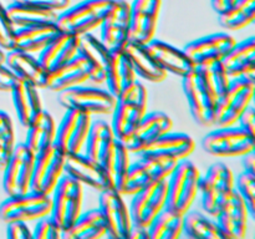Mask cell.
<instances>
[{"label": "cell", "mask_w": 255, "mask_h": 239, "mask_svg": "<svg viewBox=\"0 0 255 239\" xmlns=\"http://www.w3.org/2000/svg\"><path fill=\"white\" fill-rule=\"evenodd\" d=\"M182 87L194 121L201 126H213L217 95L212 79L211 66H196L182 77Z\"/></svg>", "instance_id": "cell-1"}, {"label": "cell", "mask_w": 255, "mask_h": 239, "mask_svg": "<svg viewBox=\"0 0 255 239\" xmlns=\"http://www.w3.org/2000/svg\"><path fill=\"white\" fill-rule=\"evenodd\" d=\"M148 92L138 80L127 87L116 97V105L112 111L111 128L115 137L125 142L147 114Z\"/></svg>", "instance_id": "cell-2"}, {"label": "cell", "mask_w": 255, "mask_h": 239, "mask_svg": "<svg viewBox=\"0 0 255 239\" xmlns=\"http://www.w3.org/2000/svg\"><path fill=\"white\" fill-rule=\"evenodd\" d=\"M199 178L201 172L193 162L187 158L177 162L167 178V208L184 216L198 194Z\"/></svg>", "instance_id": "cell-3"}, {"label": "cell", "mask_w": 255, "mask_h": 239, "mask_svg": "<svg viewBox=\"0 0 255 239\" xmlns=\"http://www.w3.org/2000/svg\"><path fill=\"white\" fill-rule=\"evenodd\" d=\"M234 181L233 172L223 162L213 163L206 176H201L198 193H201L202 207L208 216L214 218L222 207L229 201L236 191Z\"/></svg>", "instance_id": "cell-4"}, {"label": "cell", "mask_w": 255, "mask_h": 239, "mask_svg": "<svg viewBox=\"0 0 255 239\" xmlns=\"http://www.w3.org/2000/svg\"><path fill=\"white\" fill-rule=\"evenodd\" d=\"M112 0H84L59 14L56 25L60 31L85 35L99 29L109 12Z\"/></svg>", "instance_id": "cell-5"}, {"label": "cell", "mask_w": 255, "mask_h": 239, "mask_svg": "<svg viewBox=\"0 0 255 239\" xmlns=\"http://www.w3.org/2000/svg\"><path fill=\"white\" fill-rule=\"evenodd\" d=\"M255 81L248 79H232L228 89L217 100L214 124L218 127L236 126L242 112L254 99Z\"/></svg>", "instance_id": "cell-6"}, {"label": "cell", "mask_w": 255, "mask_h": 239, "mask_svg": "<svg viewBox=\"0 0 255 239\" xmlns=\"http://www.w3.org/2000/svg\"><path fill=\"white\" fill-rule=\"evenodd\" d=\"M51 196L50 217L62 228L69 229L75 223L82 209V184L71 177L64 176L57 182Z\"/></svg>", "instance_id": "cell-7"}, {"label": "cell", "mask_w": 255, "mask_h": 239, "mask_svg": "<svg viewBox=\"0 0 255 239\" xmlns=\"http://www.w3.org/2000/svg\"><path fill=\"white\" fill-rule=\"evenodd\" d=\"M59 104L66 110L74 109L92 115L112 114L116 105V97L109 91L94 86L70 87L57 92Z\"/></svg>", "instance_id": "cell-8"}, {"label": "cell", "mask_w": 255, "mask_h": 239, "mask_svg": "<svg viewBox=\"0 0 255 239\" xmlns=\"http://www.w3.org/2000/svg\"><path fill=\"white\" fill-rule=\"evenodd\" d=\"M255 136L241 127H218L202 139V147L207 153L219 158L242 157L254 151Z\"/></svg>", "instance_id": "cell-9"}, {"label": "cell", "mask_w": 255, "mask_h": 239, "mask_svg": "<svg viewBox=\"0 0 255 239\" xmlns=\"http://www.w3.org/2000/svg\"><path fill=\"white\" fill-rule=\"evenodd\" d=\"M51 212V196L29 191L26 193L7 196L0 204V219L4 223L37 221Z\"/></svg>", "instance_id": "cell-10"}, {"label": "cell", "mask_w": 255, "mask_h": 239, "mask_svg": "<svg viewBox=\"0 0 255 239\" xmlns=\"http://www.w3.org/2000/svg\"><path fill=\"white\" fill-rule=\"evenodd\" d=\"M91 123L90 114L74 109L66 110L59 127H56L54 146L65 154L80 153L85 148Z\"/></svg>", "instance_id": "cell-11"}, {"label": "cell", "mask_w": 255, "mask_h": 239, "mask_svg": "<svg viewBox=\"0 0 255 239\" xmlns=\"http://www.w3.org/2000/svg\"><path fill=\"white\" fill-rule=\"evenodd\" d=\"M64 174L99 193L115 188L112 173L82 152L65 154Z\"/></svg>", "instance_id": "cell-12"}, {"label": "cell", "mask_w": 255, "mask_h": 239, "mask_svg": "<svg viewBox=\"0 0 255 239\" xmlns=\"http://www.w3.org/2000/svg\"><path fill=\"white\" fill-rule=\"evenodd\" d=\"M65 153L54 146L44 147L35 153L30 191L51 194L57 182L64 176Z\"/></svg>", "instance_id": "cell-13"}, {"label": "cell", "mask_w": 255, "mask_h": 239, "mask_svg": "<svg viewBox=\"0 0 255 239\" xmlns=\"http://www.w3.org/2000/svg\"><path fill=\"white\" fill-rule=\"evenodd\" d=\"M35 153L26 143L15 144L14 151L2 169V188L7 196L26 193L30 191Z\"/></svg>", "instance_id": "cell-14"}, {"label": "cell", "mask_w": 255, "mask_h": 239, "mask_svg": "<svg viewBox=\"0 0 255 239\" xmlns=\"http://www.w3.org/2000/svg\"><path fill=\"white\" fill-rule=\"evenodd\" d=\"M99 29L100 40L109 51H124L129 44V2L112 0Z\"/></svg>", "instance_id": "cell-15"}, {"label": "cell", "mask_w": 255, "mask_h": 239, "mask_svg": "<svg viewBox=\"0 0 255 239\" xmlns=\"http://www.w3.org/2000/svg\"><path fill=\"white\" fill-rule=\"evenodd\" d=\"M99 204L106 224V237L112 239H128L132 219L122 194L116 188L100 192Z\"/></svg>", "instance_id": "cell-16"}, {"label": "cell", "mask_w": 255, "mask_h": 239, "mask_svg": "<svg viewBox=\"0 0 255 239\" xmlns=\"http://www.w3.org/2000/svg\"><path fill=\"white\" fill-rule=\"evenodd\" d=\"M162 0H133L129 4V44L147 45L154 39Z\"/></svg>", "instance_id": "cell-17"}, {"label": "cell", "mask_w": 255, "mask_h": 239, "mask_svg": "<svg viewBox=\"0 0 255 239\" xmlns=\"http://www.w3.org/2000/svg\"><path fill=\"white\" fill-rule=\"evenodd\" d=\"M167 179L153 182L137 193L132 194L129 203L132 224L148 227L152 219L166 207Z\"/></svg>", "instance_id": "cell-18"}, {"label": "cell", "mask_w": 255, "mask_h": 239, "mask_svg": "<svg viewBox=\"0 0 255 239\" xmlns=\"http://www.w3.org/2000/svg\"><path fill=\"white\" fill-rule=\"evenodd\" d=\"M237 40L227 32H216L188 42L183 51L196 66H212L221 61Z\"/></svg>", "instance_id": "cell-19"}, {"label": "cell", "mask_w": 255, "mask_h": 239, "mask_svg": "<svg viewBox=\"0 0 255 239\" xmlns=\"http://www.w3.org/2000/svg\"><path fill=\"white\" fill-rule=\"evenodd\" d=\"M173 127L171 117L161 111L148 112L133 129L131 136L124 142L129 153L138 154L148 148L156 139L169 132Z\"/></svg>", "instance_id": "cell-20"}, {"label": "cell", "mask_w": 255, "mask_h": 239, "mask_svg": "<svg viewBox=\"0 0 255 239\" xmlns=\"http://www.w3.org/2000/svg\"><path fill=\"white\" fill-rule=\"evenodd\" d=\"M116 137L111 124L104 120H92L91 128L85 144V154L112 173Z\"/></svg>", "instance_id": "cell-21"}, {"label": "cell", "mask_w": 255, "mask_h": 239, "mask_svg": "<svg viewBox=\"0 0 255 239\" xmlns=\"http://www.w3.org/2000/svg\"><path fill=\"white\" fill-rule=\"evenodd\" d=\"M5 65L17 80L27 82L36 89H49L50 72L32 54L9 50L5 54Z\"/></svg>", "instance_id": "cell-22"}, {"label": "cell", "mask_w": 255, "mask_h": 239, "mask_svg": "<svg viewBox=\"0 0 255 239\" xmlns=\"http://www.w3.org/2000/svg\"><path fill=\"white\" fill-rule=\"evenodd\" d=\"M249 213L242 197L234 191L229 201L214 217L223 239H243L248 231Z\"/></svg>", "instance_id": "cell-23"}, {"label": "cell", "mask_w": 255, "mask_h": 239, "mask_svg": "<svg viewBox=\"0 0 255 239\" xmlns=\"http://www.w3.org/2000/svg\"><path fill=\"white\" fill-rule=\"evenodd\" d=\"M144 47L151 54L157 65L167 74L171 72L177 76L183 77L193 71L196 67V65L183 51V49H178L163 40L153 39L148 44L144 45Z\"/></svg>", "instance_id": "cell-24"}, {"label": "cell", "mask_w": 255, "mask_h": 239, "mask_svg": "<svg viewBox=\"0 0 255 239\" xmlns=\"http://www.w3.org/2000/svg\"><path fill=\"white\" fill-rule=\"evenodd\" d=\"M80 44H81L80 35L59 31L45 46V49L39 52L37 60L50 72L77 56Z\"/></svg>", "instance_id": "cell-25"}, {"label": "cell", "mask_w": 255, "mask_h": 239, "mask_svg": "<svg viewBox=\"0 0 255 239\" xmlns=\"http://www.w3.org/2000/svg\"><path fill=\"white\" fill-rule=\"evenodd\" d=\"M232 79H248L255 81V39L253 36L236 42L221 60Z\"/></svg>", "instance_id": "cell-26"}, {"label": "cell", "mask_w": 255, "mask_h": 239, "mask_svg": "<svg viewBox=\"0 0 255 239\" xmlns=\"http://www.w3.org/2000/svg\"><path fill=\"white\" fill-rule=\"evenodd\" d=\"M136 72L133 71V67L125 51H110L105 65V82L107 90L117 97L124 90L136 82Z\"/></svg>", "instance_id": "cell-27"}, {"label": "cell", "mask_w": 255, "mask_h": 239, "mask_svg": "<svg viewBox=\"0 0 255 239\" xmlns=\"http://www.w3.org/2000/svg\"><path fill=\"white\" fill-rule=\"evenodd\" d=\"M59 31L56 22H44L20 27L15 30L12 49L32 55L39 54Z\"/></svg>", "instance_id": "cell-28"}, {"label": "cell", "mask_w": 255, "mask_h": 239, "mask_svg": "<svg viewBox=\"0 0 255 239\" xmlns=\"http://www.w3.org/2000/svg\"><path fill=\"white\" fill-rule=\"evenodd\" d=\"M90 81V71L86 61L81 55H77L70 61L50 71L49 90L60 92L74 86L85 85Z\"/></svg>", "instance_id": "cell-29"}, {"label": "cell", "mask_w": 255, "mask_h": 239, "mask_svg": "<svg viewBox=\"0 0 255 239\" xmlns=\"http://www.w3.org/2000/svg\"><path fill=\"white\" fill-rule=\"evenodd\" d=\"M79 54L84 57L89 67L90 81L96 85L104 84L105 65H106L110 51L102 44L100 37H96L92 32L81 35Z\"/></svg>", "instance_id": "cell-30"}, {"label": "cell", "mask_w": 255, "mask_h": 239, "mask_svg": "<svg viewBox=\"0 0 255 239\" xmlns=\"http://www.w3.org/2000/svg\"><path fill=\"white\" fill-rule=\"evenodd\" d=\"M144 151L164 157V158L181 161V159L188 158L194 151V141L189 134L169 131L156 139Z\"/></svg>", "instance_id": "cell-31"}, {"label": "cell", "mask_w": 255, "mask_h": 239, "mask_svg": "<svg viewBox=\"0 0 255 239\" xmlns=\"http://www.w3.org/2000/svg\"><path fill=\"white\" fill-rule=\"evenodd\" d=\"M12 102L16 110L17 119L24 127L29 126L35 115L42 110L37 89L21 80H15L11 90Z\"/></svg>", "instance_id": "cell-32"}, {"label": "cell", "mask_w": 255, "mask_h": 239, "mask_svg": "<svg viewBox=\"0 0 255 239\" xmlns=\"http://www.w3.org/2000/svg\"><path fill=\"white\" fill-rule=\"evenodd\" d=\"M106 237V224L99 208L81 213L69 229L62 232V239H99Z\"/></svg>", "instance_id": "cell-33"}, {"label": "cell", "mask_w": 255, "mask_h": 239, "mask_svg": "<svg viewBox=\"0 0 255 239\" xmlns=\"http://www.w3.org/2000/svg\"><path fill=\"white\" fill-rule=\"evenodd\" d=\"M26 128L27 134L25 143L34 153L54 143L56 124H55L54 117L45 110H40L35 115Z\"/></svg>", "instance_id": "cell-34"}, {"label": "cell", "mask_w": 255, "mask_h": 239, "mask_svg": "<svg viewBox=\"0 0 255 239\" xmlns=\"http://www.w3.org/2000/svg\"><path fill=\"white\" fill-rule=\"evenodd\" d=\"M124 51L128 57L137 76L149 82H156V84L166 79L167 72L157 65L144 45L128 44Z\"/></svg>", "instance_id": "cell-35"}, {"label": "cell", "mask_w": 255, "mask_h": 239, "mask_svg": "<svg viewBox=\"0 0 255 239\" xmlns=\"http://www.w3.org/2000/svg\"><path fill=\"white\" fill-rule=\"evenodd\" d=\"M6 11L15 30L30 26V25L56 22L57 16H59L57 11L41 9V7L22 1H14L12 4H10L6 7Z\"/></svg>", "instance_id": "cell-36"}, {"label": "cell", "mask_w": 255, "mask_h": 239, "mask_svg": "<svg viewBox=\"0 0 255 239\" xmlns=\"http://www.w3.org/2000/svg\"><path fill=\"white\" fill-rule=\"evenodd\" d=\"M149 239H177L183 233V216L164 207L147 227Z\"/></svg>", "instance_id": "cell-37"}, {"label": "cell", "mask_w": 255, "mask_h": 239, "mask_svg": "<svg viewBox=\"0 0 255 239\" xmlns=\"http://www.w3.org/2000/svg\"><path fill=\"white\" fill-rule=\"evenodd\" d=\"M255 17V0H236L229 7L218 12V21L227 30H242Z\"/></svg>", "instance_id": "cell-38"}, {"label": "cell", "mask_w": 255, "mask_h": 239, "mask_svg": "<svg viewBox=\"0 0 255 239\" xmlns=\"http://www.w3.org/2000/svg\"><path fill=\"white\" fill-rule=\"evenodd\" d=\"M183 233L188 238L223 239L218 224L214 219L201 212L191 209L183 216Z\"/></svg>", "instance_id": "cell-39"}, {"label": "cell", "mask_w": 255, "mask_h": 239, "mask_svg": "<svg viewBox=\"0 0 255 239\" xmlns=\"http://www.w3.org/2000/svg\"><path fill=\"white\" fill-rule=\"evenodd\" d=\"M15 132L11 119L0 110V171L6 166L15 147Z\"/></svg>", "instance_id": "cell-40"}, {"label": "cell", "mask_w": 255, "mask_h": 239, "mask_svg": "<svg viewBox=\"0 0 255 239\" xmlns=\"http://www.w3.org/2000/svg\"><path fill=\"white\" fill-rule=\"evenodd\" d=\"M236 191L246 203L249 217L255 218V173L243 171L234 181Z\"/></svg>", "instance_id": "cell-41"}, {"label": "cell", "mask_w": 255, "mask_h": 239, "mask_svg": "<svg viewBox=\"0 0 255 239\" xmlns=\"http://www.w3.org/2000/svg\"><path fill=\"white\" fill-rule=\"evenodd\" d=\"M129 152L125 143L116 138V148H115V158H114V169H112V176L115 181V188L117 191H121L124 186L125 178L129 168Z\"/></svg>", "instance_id": "cell-42"}, {"label": "cell", "mask_w": 255, "mask_h": 239, "mask_svg": "<svg viewBox=\"0 0 255 239\" xmlns=\"http://www.w3.org/2000/svg\"><path fill=\"white\" fill-rule=\"evenodd\" d=\"M34 239H62V228L49 216L37 219L34 231L31 232Z\"/></svg>", "instance_id": "cell-43"}, {"label": "cell", "mask_w": 255, "mask_h": 239, "mask_svg": "<svg viewBox=\"0 0 255 239\" xmlns=\"http://www.w3.org/2000/svg\"><path fill=\"white\" fill-rule=\"evenodd\" d=\"M15 27L12 26L11 20L7 15L6 7L0 2V49L5 51L12 50L14 46Z\"/></svg>", "instance_id": "cell-44"}, {"label": "cell", "mask_w": 255, "mask_h": 239, "mask_svg": "<svg viewBox=\"0 0 255 239\" xmlns=\"http://www.w3.org/2000/svg\"><path fill=\"white\" fill-rule=\"evenodd\" d=\"M211 72L217 95H218L219 97L221 95H223L224 92L227 91V89H228L229 84H231V77L228 76V74H227L226 69H224L223 64H222L221 61H217L212 65Z\"/></svg>", "instance_id": "cell-45"}, {"label": "cell", "mask_w": 255, "mask_h": 239, "mask_svg": "<svg viewBox=\"0 0 255 239\" xmlns=\"http://www.w3.org/2000/svg\"><path fill=\"white\" fill-rule=\"evenodd\" d=\"M6 234L11 239H29L31 238V229L27 227L26 222L15 221L6 223Z\"/></svg>", "instance_id": "cell-46"}, {"label": "cell", "mask_w": 255, "mask_h": 239, "mask_svg": "<svg viewBox=\"0 0 255 239\" xmlns=\"http://www.w3.org/2000/svg\"><path fill=\"white\" fill-rule=\"evenodd\" d=\"M237 123H238V127H241L242 129L255 136V110L253 105L251 104L242 112Z\"/></svg>", "instance_id": "cell-47"}, {"label": "cell", "mask_w": 255, "mask_h": 239, "mask_svg": "<svg viewBox=\"0 0 255 239\" xmlns=\"http://www.w3.org/2000/svg\"><path fill=\"white\" fill-rule=\"evenodd\" d=\"M15 1L27 2V4L35 5L41 9L57 11V10H65L69 7L70 0H15Z\"/></svg>", "instance_id": "cell-48"}, {"label": "cell", "mask_w": 255, "mask_h": 239, "mask_svg": "<svg viewBox=\"0 0 255 239\" xmlns=\"http://www.w3.org/2000/svg\"><path fill=\"white\" fill-rule=\"evenodd\" d=\"M16 77L5 64H0V91L10 92Z\"/></svg>", "instance_id": "cell-49"}, {"label": "cell", "mask_w": 255, "mask_h": 239, "mask_svg": "<svg viewBox=\"0 0 255 239\" xmlns=\"http://www.w3.org/2000/svg\"><path fill=\"white\" fill-rule=\"evenodd\" d=\"M128 239H149L147 227H141V226H136V224H132V228L131 231H129Z\"/></svg>", "instance_id": "cell-50"}, {"label": "cell", "mask_w": 255, "mask_h": 239, "mask_svg": "<svg viewBox=\"0 0 255 239\" xmlns=\"http://www.w3.org/2000/svg\"><path fill=\"white\" fill-rule=\"evenodd\" d=\"M242 163H243L244 171L254 172L255 173V153L254 151L246 153L244 156H242Z\"/></svg>", "instance_id": "cell-51"}, {"label": "cell", "mask_w": 255, "mask_h": 239, "mask_svg": "<svg viewBox=\"0 0 255 239\" xmlns=\"http://www.w3.org/2000/svg\"><path fill=\"white\" fill-rule=\"evenodd\" d=\"M236 0H211V5L216 12H221L231 6Z\"/></svg>", "instance_id": "cell-52"}, {"label": "cell", "mask_w": 255, "mask_h": 239, "mask_svg": "<svg viewBox=\"0 0 255 239\" xmlns=\"http://www.w3.org/2000/svg\"><path fill=\"white\" fill-rule=\"evenodd\" d=\"M0 64H5V51L0 49Z\"/></svg>", "instance_id": "cell-53"}]
</instances>
